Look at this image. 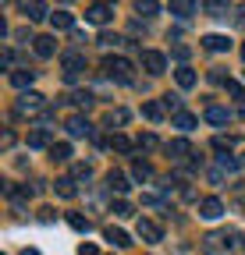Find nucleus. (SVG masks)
Wrapping results in <instances>:
<instances>
[{
	"label": "nucleus",
	"instance_id": "22",
	"mask_svg": "<svg viewBox=\"0 0 245 255\" xmlns=\"http://www.w3.org/2000/svg\"><path fill=\"white\" fill-rule=\"evenodd\" d=\"M196 124H199V117H196V114H189V110L174 114V128H181V131H192Z\"/></svg>",
	"mask_w": 245,
	"mask_h": 255
},
{
	"label": "nucleus",
	"instance_id": "5",
	"mask_svg": "<svg viewBox=\"0 0 245 255\" xmlns=\"http://www.w3.org/2000/svg\"><path fill=\"white\" fill-rule=\"evenodd\" d=\"M142 68H146L149 75H164L167 57H164V53H157V50H142Z\"/></svg>",
	"mask_w": 245,
	"mask_h": 255
},
{
	"label": "nucleus",
	"instance_id": "40",
	"mask_svg": "<svg viewBox=\"0 0 245 255\" xmlns=\"http://www.w3.org/2000/svg\"><path fill=\"white\" fill-rule=\"evenodd\" d=\"M206 177H210V184H221V181H224V170H221V167H213Z\"/></svg>",
	"mask_w": 245,
	"mask_h": 255
},
{
	"label": "nucleus",
	"instance_id": "11",
	"mask_svg": "<svg viewBox=\"0 0 245 255\" xmlns=\"http://www.w3.org/2000/svg\"><path fill=\"white\" fill-rule=\"evenodd\" d=\"M32 78H36V71H28V68H18V71H11V75H7V82H11L14 89H21V92H28Z\"/></svg>",
	"mask_w": 245,
	"mask_h": 255
},
{
	"label": "nucleus",
	"instance_id": "29",
	"mask_svg": "<svg viewBox=\"0 0 245 255\" xmlns=\"http://www.w3.org/2000/svg\"><path fill=\"white\" fill-rule=\"evenodd\" d=\"M135 11H139L142 18H153V14L160 11V4H153V0H139V4H135Z\"/></svg>",
	"mask_w": 245,
	"mask_h": 255
},
{
	"label": "nucleus",
	"instance_id": "18",
	"mask_svg": "<svg viewBox=\"0 0 245 255\" xmlns=\"http://www.w3.org/2000/svg\"><path fill=\"white\" fill-rule=\"evenodd\" d=\"M103 234H107V241H110L114 248H128V245H132V238H128L125 231H121V227H107Z\"/></svg>",
	"mask_w": 245,
	"mask_h": 255
},
{
	"label": "nucleus",
	"instance_id": "2",
	"mask_svg": "<svg viewBox=\"0 0 245 255\" xmlns=\"http://www.w3.org/2000/svg\"><path fill=\"white\" fill-rule=\"evenodd\" d=\"M60 68H64V78H68V82H75V78L85 71V57H82L78 50H68L64 57H60Z\"/></svg>",
	"mask_w": 245,
	"mask_h": 255
},
{
	"label": "nucleus",
	"instance_id": "42",
	"mask_svg": "<svg viewBox=\"0 0 245 255\" xmlns=\"http://www.w3.org/2000/svg\"><path fill=\"white\" fill-rule=\"evenodd\" d=\"M174 57L178 60H189V46H174Z\"/></svg>",
	"mask_w": 245,
	"mask_h": 255
},
{
	"label": "nucleus",
	"instance_id": "15",
	"mask_svg": "<svg viewBox=\"0 0 245 255\" xmlns=\"http://www.w3.org/2000/svg\"><path fill=\"white\" fill-rule=\"evenodd\" d=\"M203 46H206L210 53H221V50L231 46V39H228V36H217V32H210V36H203Z\"/></svg>",
	"mask_w": 245,
	"mask_h": 255
},
{
	"label": "nucleus",
	"instance_id": "30",
	"mask_svg": "<svg viewBox=\"0 0 245 255\" xmlns=\"http://www.w3.org/2000/svg\"><path fill=\"white\" fill-rule=\"evenodd\" d=\"M110 213H114V216H121V220H128V216H132V202H125V199H117V202L110 206Z\"/></svg>",
	"mask_w": 245,
	"mask_h": 255
},
{
	"label": "nucleus",
	"instance_id": "46",
	"mask_svg": "<svg viewBox=\"0 0 245 255\" xmlns=\"http://www.w3.org/2000/svg\"><path fill=\"white\" fill-rule=\"evenodd\" d=\"M242 57H245V46H242Z\"/></svg>",
	"mask_w": 245,
	"mask_h": 255
},
{
	"label": "nucleus",
	"instance_id": "10",
	"mask_svg": "<svg viewBox=\"0 0 245 255\" xmlns=\"http://www.w3.org/2000/svg\"><path fill=\"white\" fill-rule=\"evenodd\" d=\"M107 188H110V191H117V195H128L132 181H128V174H121V170H110V174H107Z\"/></svg>",
	"mask_w": 245,
	"mask_h": 255
},
{
	"label": "nucleus",
	"instance_id": "26",
	"mask_svg": "<svg viewBox=\"0 0 245 255\" xmlns=\"http://www.w3.org/2000/svg\"><path fill=\"white\" fill-rule=\"evenodd\" d=\"M68 223H71V231H82V234H89V227H93L82 213H68Z\"/></svg>",
	"mask_w": 245,
	"mask_h": 255
},
{
	"label": "nucleus",
	"instance_id": "45",
	"mask_svg": "<svg viewBox=\"0 0 245 255\" xmlns=\"http://www.w3.org/2000/svg\"><path fill=\"white\" fill-rule=\"evenodd\" d=\"M238 163H242V167H245V156H242V159H238Z\"/></svg>",
	"mask_w": 245,
	"mask_h": 255
},
{
	"label": "nucleus",
	"instance_id": "24",
	"mask_svg": "<svg viewBox=\"0 0 245 255\" xmlns=\"http://www.w3.org/2000/svg\"><path fill=\"white\" fill-rule=\"evenodd\" d=\"M21 14L28 21H39V18H46V4H21Z\"/></svg>",
	"mask_w": 245,
	"mask_h": 255
},
{
	"label": "nucleus",
	"instance_id": "1",
	"mask_svg": "<svg viewBox=\"0 0 245 255\" xmlns=\"http://www.w3.org/2000/svg\"><path fill=\"white\" fill-rule=\"evenodd\" d=\"M132 71H135V64L132 60H125V57H107L103 60V75L107 78H114V82H132Z\"/></svg>",
	"mask_w": 245,
	"mask_h": 255
},
{
	"label": "nucleus",
	"instance_id": "39",
	"mask_svg": "<svg viewBox=\"0 0 245 255\" xmlns=\"http://www.w3.org/2000/svg\"><path fill=\"white\" fill-rule=\"evenodd\" d=\"M100 43H103V46H121V43H128V39H121V36H110V32H107V36H100Z\"/></svg>",
	"mask_w": 245,
	"mask_h": 255
},
{
	"label": "nucleus",
	"instance_id": "19",
	"mask_svg": "<svg viewBox=\"0 0 245 255\" xmlns=\"http://www.w3.org/2000/svg\"><path fill=\"white\" fill-rule=\"evenodd\" d=\"M50 21H53V28H60V32H64V28H75V14H71V11H53Z\"/></svg>",
	"mask_w": 245,
	"mask_h": 255
},
{
	"label": "nucleus",
	"instance_id": "12",
	"mask_svg": "<svg viewBox=\"0 0 245 255\" xmlns=\"http://www.w3.org/2000/svg\"><path fill=\"white\" fill-rule=\"evenodd\" d=\"M221 213H224V202H221V199H203V202H199V216H203V220H217Z\"/></svg>",
	"mask_w": 245,
	"mask_h": 255
},
{
	"label": "nucleus",
	"instance_id": "37",
	"mask_svg": "<svg viewBox=\"0 0 245 255\" xmlns=\"http://www.w3.org/2000/svg\"><path fill=\"white\" fill-rule=\"evenodd\" d=\"M231 145H235V138H231V135H228V138H224V135L213 138V149H217V152H231Z\"/></svg>",
	"mask_w": 245,
	"mask_h": 255
},
{
	"label": "nucleus",
	"instance_id": "38",
	"mask_svg": "<svg viewBox=\"0 0 245 255\" xmlns=\"http://www.w3.org/2000/svg\"><path fill=\"white\" fill-rule=\"evenodd\" d=\"M224 89L235 96V100H245V92H242V85H238V82H224Z\"/></svg>",
	"mask_w": 245,
	"mask_h": 255
},
{
	"label": "nucleus",
	"instance_id": "17",
	"mask_svg": "<svg viewBox=\"0 0 245 255\" xmlns=\"http://www.w3.org/2000/svg\"><path fill=\"white\" fill-rule=\"evenodd\" d=\"M228 121H231V114H228L224 107H206V124L221 128V124H228Z\"/></svg>",
	"mask_w": 245,
	"mask_h": 255
},
{
	"label": "nucleus",
	"instance_id": "27",
	"mask_svg": "<svg viewBox=\"0 0 245 255\" xmlns=\"http://www.w3.org/2000/svg\"><path fill=\"white\" fill-rule=\"evenodd\" d=\"M50 156H53V159H71V145H68V142H53V145H50Z\"/></svg>",
	"mask_w": 245,
	"mask_h": 255
},
{
	"label": "nucleus",
	"instance_id": "7",
	"mask_svg": "<svg viewBox=\"0 0 245 255\" xmlns=\"http://www.w3.org/2000/svg\"><path fill=\"white\" fill-rule=\"evenodd\" d=\"M114 18V7L110 4H89L85 7V21H93V25H107Z\"/></svg>",
	"mask_w": 245,
	"mask_h": 255
},
{
	"label": "nucleus",
	"instance_id": "25",
	"mask_svg": "<svg viewBox=\"0 0 245 255\" xmlns=\"http://www.w3.org/2000/svg\"><path fill=\"white\" fill-rule=\"evenodd\" d=\"M142 117L146 121H164V103H142Z\"/></svg>",
	"mask_w": 245,
	"mask_h": 255
},
{
	"label": "nucleus",
	"instance_id": "3",
	"mask_svg": "<svg viewBox=\"0 0 245 255\" xmlns=\"http://www.w3.org/2000/svg\"><path fill=\"white\" fill-rule=\"evenodd\" d=\"M46 96H39V92H21V100H18V114H46Z\"/></svg>",
	"mask_w": 245,
	"mask_h": 255
},
{
	"label": "nucleus",
	"instance_id": "21",
	"mask_svg": "<svg viewBox=\"0 0 245 255\" xmlns=\"http://www.w3.org/2000/svg\"><path fill=\"white\" fill-rule=\"evenodd\" d=\"M174 78H178V85H181V89H192V85H196V71L189 68V64H181V68L174 71Z\"/></svg>",
	"mask_w": 245,
	"mask_h": 255
},
{
	"label": "nucleus",
	"instance_id": "4",
	"mask_svg": "<svg viewBox=\"0 0 245 255\" xmlns=\"http://www.w3.org/2000/svg\"><path fill=\"white\" fill-rule=\"evenodd\" d=\"M68 135L71 138H93L96 131H93V124H89L82 114H75V117H68Z\"/></svg>",
	"mask_w": 245,
	"mask_h": 255
},
{
	"label": "nucleus",
	"instance_id": "34",
	"mask_svg": "<svg viewBox=\"0 0 245 255\" xmlns=\"http://www.w3.org/2000/svg\"><path fill=\"white\" fill-rule=\"evenodd\" d=\"M71 177H75V181H89V177H93V167H89V163H75Z\"/></svg>",
	"mask_w": 245,
	"mask_h": 255
},
{
	"label": "nucleus",
	"instance_id": "33",
	"mask_svg": "<svg viewBox=\"0 0 245 255\" xmlns=\"http://www.w3.org/2000/svg\"><path fill=\"white\" fill-rule=\"evenodd\" d=\"M110 149H117V152H132V142H128L125 135H110Z\"/></svg>",
	"mask_w": 245,
	"mask_h": 255
},
{
	"label": "nucleus",
	"instance_id": "28",
	"mask_svg": "<svg viewBox=\"0 0 245 255\" xmlns=\"http://www.w3.org/2000/svg\"><path fill=\"white\" fill-rule=\"evenodd\" d=\"M68 100H71L75 107H93V92H89V89H82V92H71Z\"/></svg>",
	"mask_w": 245,
	"mask_h": 255
},
{
	"label": "nucleus",
	"instance_id": "32",
	"mask_svg": "<svg viewBox=\"0 0 245 255\" xmlns=\"http://www.w3.org/2000/svg\"><path fill=\"white\" fill-rule=\"evenodd\" d=\"M217 167H221L224 174H231V170H238L242 163H238V159H235V156H217Z\"/></svg>",
	"mask_w": 245,
	"mask_h": 255
},
{
	"label": "nucleus",
	"instance_id": "8",
	"mask_svg": "<svg viewBox=\"0 0 245 255\" xmlns=\"http://www.w3.org/2000/svg\"><path fill=\"white\" fill-rule=\"evenodd\" d=\"M135 231H139L142 241H160V238H164V227H160L157 220H146V216L139 220V227H135Z\"/></svg>",
	"mask_w": 245,
	"mask_h": 255
},
{
	"label": "nucleus",
	"instance_id": "9",
	"mask_svg": "<svg viewBox=\"0 0 245 255\" xmlns=\"http://www.w3.org/2000/svg\"><path fill=\"white\" fill-rule=\"evenodd\" d=\"M4 191H7V199L14 202V209H25L28 195H32V188H28V184H7Z\"/></svg>",
	"mask_w": 245,
	"mask_h": 255
},
{
	"label": "nucleus",
	"instance_id": "31",
	"mask_svg": "<svg viewBox=\"0 0 245 255\" xmlns=\"http://www.w3.org/2000/svg\"><path fill=\"white\" fill-rule=\"evenodd\" d=\"M114 124H117V128L128 124V110H110V114H107V128H114Z\"/></svg>",
	"mask_w": 245,
	"mask_h": 255
},
{
	"label": "nucleus",
	"instance_id": "14",
	"mask_svg": "<svg viewBox=\"0 0 245 255\" xmlns=\"http://www.w3.org/2000/svg\"><path fill=\"white\" fill-rule=\"evenodd\" d=\"M32 50H36L39 57H53V53H57V39H53V36H36V39H32Z\"/></svg>",
	"mask_w": 245,
	"mask_h": 255
},
{
	"label": "nucleus",
	"instance_id": "20",
	"mask_svg": "<svg viewBox=\"0 0 245 255\" xmlns=\"http://www.w3.org/2000/svg\"><path fill=\"white\" fill-rule=\"evenodd\" d=\"M196 11H199V4H192V0H174L171 4V14H178V18H189Z\"/></svg>",
	"mask_w": 245,
	"mask_h": 255
},
{
	"label": "nucleus",
	"instance_id": "36",
	"mask_svg": "<svg viewBox=\"0 0 245 255\" xmlns=\"http://www.w3.org/2000/svg\"><path fill=\"white\" fill-rule=\"evenodd\" d=\"M164 110H174V114H181V96L167 92V96H164Z\"/></svg>",
	"mask_w": 245,
	"mask_h": 255
},
{
	"label": "nucleus",
	"instance_id": "44",
	"mask_svg": "<svg viewBox=\"0 0 245 255\" xmlns=\"http://www.w3.org/2000/svg\"><path fill=\"white\" fill-rule=\"evenodd\" d=\"M21 255H39V252H36V248H25V252H21Z\"/></svg>",
	"mask_w": 245,
	"mask_h": 255
},
{
	"label": "nucleus",
	"instance_id": "13",
	"mask_svg": "<svg viewBox=\"0 0 245 255\" xmlns=\"http://www.w3.org/2000/svg\"><path fill=\"white\" fill-rule=\"evenodd\" d=\"M53 142H50V131L46 128H32L28 131V149H50Z\"/></svg>",
	"mask_w": 245,
	"mask_h": 255
},
{
	"label": "nucleus",
	"instance_id": "35",
	"mask_svg": "<svg viewBox=\"0 0 245 255\" xmlns=\"http://www.w3.org/2000/svg\"><path fill=\"white\" fill-rule=\"evenodd\" d=\"M203 11H210V14L224 18V14H228V4H221V0H210V4H203Z\"/></svg>",
	"mask_w": 245,
	"mask_h": 255
},
{
	"label": "nucleus",
	"instance_id": "43",
	"mask_svg": "<svg viewBox=\"0 0 245 255\" xmlns=\"http://www.w3.org/2000/svg\"><path fill=\"white\" fill-rule=\"evenodd\" d=\"M78 255H100V252H96V245H82V248H78Z\"/></svg>",
	"mask_w": 245,
	"mask_h": 255
},
{
	"label": "nucleus",
	"instance_id": "41",
	"mask_svg": "<svg viewBox=\"0 0 245 255\" xmlns=\"http://www.w3.org/2000/svg\"><path fill=\"white\" fill-rule=\"evenodd\" d=\"M139 145H142V149H153V145H157V135H149V131H146V135L139 138Z\"/></svg>",
	"mask_w": 245,
	"mask_h": 255
},
{
	"label": "nucleus",
	"instance_id": "6",
	"mask_svg": "<svg viewBox=\"0 0 245 255\" xmlns=\"http://www.w3.org/2000/svg\"><path fill=\"white\" fill-rule=\"evenodd\" d=\"M164 152L181 163V159H189V156H192V142H189V138H171V142L164 145Z\"/></svg>",
	"mask_w": 245,
	"mask_h": 255
},
{
	"label": "nucleus",
	"instance_id": "23",
	"mask_svg": "<svg viewBox=\"0 0 245 255\" xmlns=\"http://www.w3.org/2000/svg\"><path fill=\"white\" fill-rule=\"evenodd\" d=\"M132 177L142 184V181H149V177H153V167L146 163V159H135V163H132Z\"/></svg>",
	"mask_w": 245,
	"mask_h": 255
},
{
	"label": "nucleus",
	"instance_id": "16",
	"mask_svg": "<svg viewBox=\"0 0 245 255\" xmlns=\"http://www.w3.org/2000/svg\"><path fill=\"white\" fill-rule=\"evenodd\" d=\"M53 191H57L60 199H75V195H78V188H75V177H57Z\"/></svg>",
	"mask_w": 245,
	"mask_h": 255
}]
</instances>
